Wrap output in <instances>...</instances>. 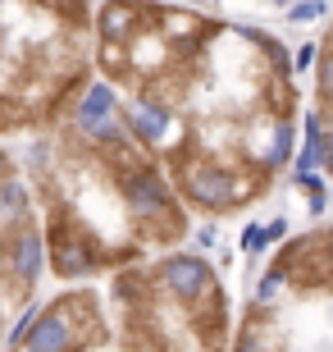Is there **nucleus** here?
I'll use <instances>...</instances> for the list:
<instances>
[{"label":"nucleus","instance_id":"obj_1","mask_svg":"<svg viewBox=\"0 0 333 352\" xmlns=\"http://www.w3.org/2000/svg\"><path fill=\"white\" fill-rule=\"evenodd\" d=\"M10 352H229V293L201 256H165L73 288L19 325Z\"/></svg>","mask_w":333,"mask_h":352},{"label":"nucleus","instance_id":"obj_2","mask_svg":"<svg viewBox=\"0 0 333 352\" xmlns=\"http://www.w3.org/2000/svg\"><path fill=\"white\" fill-rule=\"evenodd\" d=\"M329 234H306L274 256L233 352H329Z\"/></svg>","mask_w":333,"mask_h":352}]
</instances>
